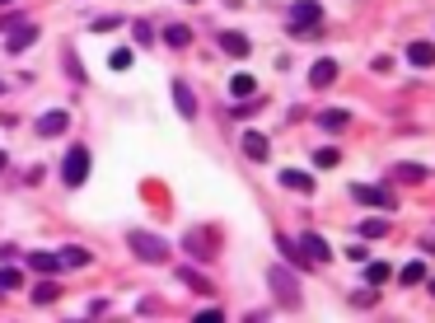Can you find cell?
<instances>
[{"label": "cell", "instance_id": "obj_1", "mask_svg": "<svg viewBox=\"0 0 435 323\" xmlns=\"http://www.w3.org/2000/svg\"><path fill=\"white\" fill-rule=\"evenodd\" d=\"M127 248L141 258V263H164V258H169V239H159L150 230H127Z\"/></svg>", "mask_w": 435, "mask_h": 323}, {"label": "cell", "instance_id": "obj_2", "mask_svg": "<svg viewBox=\"0 0 435 323\" xmlns=\"http://www.w3.org/2000/svg\"><path fill=\"white\" fill-rule=\"evenodd\" d=\"M318 24H323L318 0H295V5H290V33H295V38H318Z\"/></svg>", "mask_w": 435, "mask_h": 323}, {"label": "cell", "instance_id": "obj_3", "mask_svg": "<svg viewBox=\"0 0 435 323\" xmlns=\"http://www.w3.org/2000/svg\"><path fill=\"white\" fill-rule=\"evenodd\" d=\"M61 178H66V188H80V183L89 178V150H84V145H71V150H66Z\"/></svg>", "mask_w": 435, "mask_h": 323}, {"label": "cell", "instance_id": "obj_4", "mask_svg": "<svg viewBox=\"0 0 435 323\" xmlns=\"http://www.w3.org/2000/svg\"><path fill=\"white\" fill-rule=\"evenodd\" d=\"M267 281H272V291H277V300H281V304H290V309L300 304V281H295L285 267H272V272H267Z\"/></svg>", "mask_w": 435, "mask_h": 323}, {"label": "cell", "instance_id": "obj_5", "mask_svg": "<svg viewBox=\"0 0 435 323\" xmlns=\"http://www.w3.org/2000/svg\"><path fill=\"white\" fill-rule=\"evenodd\" d=\"M33 43H38V28H33V24H14V28H10V38H5L10 56H14V52H24V47H33Z\"/></svg>", "mask_w": 435, "mask_h": 323}, {"label": "cell", "instance_id": "obj_6", "mask_svg": "<svg viewBox=\"0 0 435 323\" xmlns=\"http://www.w3.org/2000/svg\"><path fill=\"white\" fill-rule=\"evenodd\" d=\"M333 80H337V61H333V56L314 61V71H309V84H314V89H328Z\"/></svg>", "mask_w": 435, "mask_h": 323}, {"label": "cell", "instance_id": "obj_7", "mask_svg": "<svg viewBox=\"0 0 435 323\" xmlns=\"http://www.w3.org/2000/svg\"><path fill=\"white\" fill-rule=\"evenodd\" d=\"M174 104H178L183 117H197V94H192L187 80H174Z\"/></svg>", "mask_w": 435, "mask_h": 323}, {"label": "cell", "instance_id": "obj_8", "mask_svg": "<svg viewBox=\"0 0 435 323\" xmlns=\"http://www.w3.org/2000/svg\"><path fill=\"white\" fill-rule=\"evenodd\" d=\"M300 253H305L309 263H328L333 253H328V243L318 239V235H300Z\"/></svg>", "mask_w": 435, "mask_h": 323}, {"label": "cell", "instance_id": "obj_9", "mask_svg": "<svg viewBox=\"0 0 435 323\" xmlns=\"http://www.w3.org/2000/svg\"><path fill=\"white\" fill-rule=\"evenodd\" d=\"M244 155H248V160H267V155H272V145H267V136L262 132H244Z\"/></svg>", "mask_w": 435, "mask_h": 323}, {"label": "cell", "instance_id": "obj_10", "mask_svg": "<svg viewBox=\"0 0 435 323\" xmlns=\"http://www.w3.org/2000/svg\"><path fill=\"white\" fill-rule=\"evenodd\" d=\"M56 263H61V267H89V248H80V243H66V248L56 253Z\"/></svg>", "mask_w": 435, "mask_h": 323}, {"label": "cell", "instance_id": "obj_11", "mask_svg": "<svg viewBox=\"0 0 435 323\" xmlns=\"http://www.w3.org/2000/svg\"><path fill=\"white\" fill-rule=\"evenodd\" d=\"M351 197H356V202H370V206H393V197H388L384 188H365V183H356Z\"/></svg>", "mask_w": 435, "mask_h": 323}, {"label": "cell", "instance_id": "obj_12", "mask_svg": "<svg viewBox=\"0 0 435 323\" xmlns=\"http://www.w3.org/2000/svg\"><path fill=\"white\" fill-rule=\"evenodd\" d=\"M66 122H71L66 112H43V117H38V136H61Z\"/></svg>", "mask_w": 435, "mask_h": 323}, {"label": "cell", "instance_id": "obj_13", "mask_svg": "<svg viewBox=\"0 0 435 323\" xmlns=\"http://www.w3.org/2000/svg\"><path fill=\"white\" fill-rule=\"evenodd\" d=\"M281 188H290V192H314V178H309V174H300V169H281Z\"/></svg>", "mask_w": 435, "mask_h": 323}, {"label": "cell", "instance_id": "obj_14", "mask_svg": "<svg viewBox=\"0 0 435 323\" xmlns=\"http://www.w3.org/2000/svg\"><path fill=\"white\" fill-rule=\"evenodd\" d=\"M408 61L412 66H435V43H408Z\"/></svg>", "mask_w": 435, "mask_h": 323}, {"label": "cell", "instance_id": "obj_15", "mask_svg": "<svg viewBox=\"0 0 435 323\" xmlns=\"http://www.w3.org/2000/svg\"><path fill=\"white\" fill-rule=\"evenodd\" d=\"M346 122H351V117H346L342 108H328V112H318V127H323V132H342Z\"/></svg>", "mask_w": 435, "mask_h": 323}, {"label": "cell", "instance_id": "obj_16", "mask_svg": "<svg viewBox=\"0 0 435 323\" xmlns=\"http://www.w3.org/2000/svg\"><path fill=\"white\" fill-rule=\"evenodd\" d=\"M164 43H169V47H187V43H192V28L187 24H169L164 28Z\"/></svg>", "mask_w": 435, "mask_h": 323}, {"label": "cell", "instance_id": "obj_17", "mask_svg": "<svg viewBox=\"0 0 435 323\" xmlns=\"http://www.w3.org/2000/svg\"><path fill=\"white\" fill-rule=\"evenodd\" d=\"M220 47L230 56H248V38L244 33H220Z\"/></svg>", "mask_w": 435, "mask_h": 323}, {"label": "cell", "instance_id": "obj_18", "mask_svg": "<svg viewBox=\"0 0 435 323\" xmlns=\"http://www.w3.org/2000/svg\"><path fill=\"white\" fill-rule=\"evenodd\" d=\"M28 267L43 272V276H51V272L61 267V263H56V253H28Z\"/></svg>", "mask_w": 435, "mask_h": 323}, {"label": "cell", "instance_id": "obj_19", "mask_svg": "<svg viewBox=\"0 0 435 323\" xmlns=\"http://www.w3.org/2000/svg\"><path fill=\"white\" fill-rule=\"evenodd\" d=\"M398 281H403V286H416V281H426V263H421V258H412L408 267L398 272Z\"/></svg>", "mask_w": 435, "mask_h": 323}, {"label": "cell", "instance_id": "obj_20", "mask_svg": "<svg viewBox=\"0 0 435 323\" xmlns=\"http://www.w3.org/2000/svg\"><path fill=\"white\" fill-rule=\"evenodd\" d=\"M253 89H257L253 75H244V71H239V75L230 80V94H234V99H253Z\"/></svg>", "mask_w": 435, "mask_h": 323}, {"label": "cell", "instance_id": "obj_21", "mask_svg": "<svg viewBox=\"0 0 435 323\" xmlns=\"http://www.w3.org/2000/svg\"><path fill=\"white\" fill-rule=\"evenodd\" d=\"M56 296H61V291H56V281H38V286H33V304H51Z\"/></svg>", "mask_w": 435, "mask_h": 323}, {"label": "cell", "instance_id": "obj_22", "mask_svg": "<svg viewBox=\"0 0 435 323\" xmlns=\"http://www.w3.org/2000/svg\"><path fill=\"white\" fill-rule=\"evenodd\" d=\"M393 178H403V183H421V178H426V169H421V164H398V169H393Z\"/></svg>", "mask_w": 435, "mask_h": 323}, {"label": "cell", "instance_id": "obj_23", "mask_svg": "<svg viewBox=\"0 0 435 323\" xmlns=\"http://www.w3.org/2000/svg\"><path fill=\"white\" fill-rule=\"evenodd\" d=\"M365 281H370V286H384L388 281V263H365Z\"/></svg>", "mask_w": 435, "mask_h": 323}, {"label": "cell", "instance_id": "obj_24", "mask_svg": "<svg viewBox=\"0 0 435 323\" xmlns=\"http://www.w3.org/2000/svg\"><path fill=\"white\" fill-rule=\"evenodd\" d=\"M360 235H365V239H384L388 220H360Z\"/></svg>", "mask_w": 435, "mask_h": 323}, {"label": "cell", "instance_id": "obj_25", "mask_svg": "<svg viewBox=\"0 0 435 323\" xmlns=\"http://www.w3.org/2000/svg\"><path fill=\"white\" fill-rule=\"evenodd\" d=\"M19 286H24V272H19V267L0 272V291H19Z\"/></svg>", "mask_w": 435, "mask_h": 323}, {"label": "cell", "instance_id": "obj_26", "mask_svg": "<svg viewBox=\"0 0 435 323\" xmlns=\"http://www.w3.org/2000/svg\"><path fill=\"white\" fill-rule=\"evenodd\" d=\"M108 61H113V71H127V66H136V52H131V47H117Z\"/></svg>", "mask_w": 435, "mask_h": 323}, {"label": "cell", "instance_id": "obj_27", "mask_svg": "<svg viewBox=\"0 0 435 323\" xmlns=\"http://www.w3.org/2000/svg\"><path fill=\"white\" fill-rule=\"evenodd\" d=\"M337 160H342V155H337L333 145H323V150L314 155V164H318V169H337Z\"/></svg>", "mask_w": 435, "mask_h": 323}, {"label": "cell", "instance_id": "obj_28", "mask_svg": "<svg viewBox=\"0 0 435 323\" xmlns=\"http://www.w3.org/2000/svg\"><path fill=\"white\" fill-rule=\"evenodd\" d=\"M178 276H183V281H187V286H197V291H202V296H206V291H211V281H202V276H197V272H187V267H183Z\"/></svg>", "mask_w": 435, "mask_h": 323}, {"label": "cell", "instance_id": "obj_29", "mask_svg": "<svg viewBox=\"0 0 435 323\" xmlns=\"http://www.w3.org/2000/svg\"><path fill=\"white\" fill-rule=\"evenodd\" d=\"M5 164H10V160H5V150H0V169H5Z\"/></svg>", "mask_w": 435, "mask_h": 323}, {"label": "cell", "instance_id": "obj_30", "mask_svg": "<svg viewBox=\"0 0 435 323\" xmlns=\"http://www.w3.org/2000/svg\"><path fill=\"white\" fill-rule=\"evenodd\" d=\"M431 296H435V281H431Z\"/></svg>", "mask_w": 435, "mask_h": 323}, {"label": "cell", "instance_id": "obj_31", "mask_svg": "<svg viewBox=\"0 0 435 323\" xmlns=\"http://www.w3.org/2000/svg\"><path fill=\"white\" fill-rule=\"evenodd\" d=\"M0 5H10V0H0Z\"/></svg>", "mask_w": 435, "mask_h": 323}]
</instances>
